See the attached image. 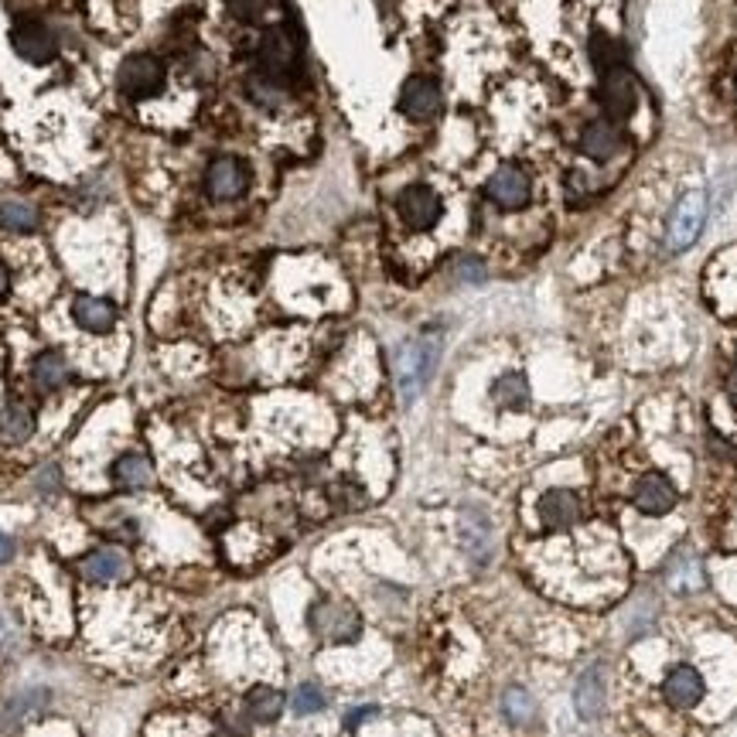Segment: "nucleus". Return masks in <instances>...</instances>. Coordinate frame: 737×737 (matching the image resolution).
Segmentation results:
<instances>
[{
  "label": "nucleus",
  "mask_w": 737,
  "mask_h": 737,
  "mask_svg": "<svg viewBox=\"0 0 737 737\" xmlns=\"http://www.w3.org/2000/svg\"><path fill=\"white\" fill-rule=\"evenodd\" d=\"M458 277L468 280V284H482V280H485L482 260H475V256H465V260L458 263Z\"/></svg>",
  "instance_id": "nucleus-31"
},
{
  "label": "nucleus",
  "mask_w": 737,
  "mask_h": 737,
  "mask_svg": "<svg viewBox=\"0 0 737 737\" xmlns=\"http://www.w3.org/2000/svg\"><path fill=\"white\" fill-rule=\"evenodd\" d=\"M662 693H666V700L673 703V707L693 710L703 697H707V683H703V676L693 666H676L673 673L666 676V683H662Z\"/></svg>",
  "instance_id": "nucleus-15"
},
{
  "label": "nucleus",
  "mask_w": 737,
  "mask_h": 737,
  "mask_svg": "<svg viewBox=\"0 0 737 737\" xmlns=\"http://www.w3.org/2000/svg\"><path fill=\"white\" fill-rule=\"evenodd\" d=\"M502 710H505V717H509L516 727H526V724H533V720H536V703L523 690V686H512V690H505Z\"/></svg>",
  "instance_id": "nucleus-26"
},
{
  "label": "nucleus",
  "mask_w": 737,
  "mask_h": 737,
  "mask_svg": "<svg viewBox=\"0 0 737 737\" xmlns=\"http://www.w3.org/2000/svg\"><path fill=\"white\" fill-rule=\"evenodd\" d=\"M82 577H86V581H96V584L123 581V577H130L127 553L117 550V546H99V550H93L86 560H82Z\"/></svg>",
  "instance_id": "nucleus-16"
},
{
  "label": "nucleus",
  "mask_w": 737,
  "mask_h": 737,
  "mask_svg": "<svg viewBox=\"0 0 737 737\" xmlns=\"http://www.w3.org/2000/svg\"><path fill=\"white\" fill-rule=\"evenodd\" d=\"M7 291H11V273L0 263V297H7Z\"/></svg>",
  "instance_id": "nucleus-35"
},
{
  "label": "nucleus",
  "mask_w": 737,
  "mask_h": 737,
  "mask_svg": "<svg viewBox=\"0 0 737 737\" xmlns=\"http://www.w3.org/2000/svg\"><path fill=\"white\" fill-rule=\"evenodd\" d=\"M396 212H400L403 226L413 229V233H430V229L441 222L444 202L434 188L417 181V185H407L400 192V198H396Z\"/></svg>",
  "instance_id": "nucleus-4"
},
{
  "label": "nucleus",
  "mask_w": 737,
  "mask_h": 737,
  "mask_svg": "<svg viewBox=\"0 0 737 737\" xmlns=\"http://www.w3.org/2000/svg\"><path fill=\"white\" fill-rule=\"evenodd\" d=\"M574 703H577V714H581L584 720L601 717V710H604V676L598 673V669H587V673L577 679Z\"/></svg>",
  "instance_id": "nucleus-23"
},
{
  "label": "nucleus",
  "mask_w": 737,
  "mask_h": 737,
  "mask_svg": "<svg viewBox=\"0 0 737 737\" xmlns=\"http://www.w3.org/2000/svg\"><path fill=\"white\" fill-rule=\"evenodd\" d=\"M72 321L82 331H89V335H110L117 328V304L106 301V297L76 294V301H72Z\"/></svg>",
  "instance_id": "nucleus-12"
},
{
  "label": "nucleus",
  "mask_w": 737,
  "mask_h": 737,
  "mask_svg": "<svg viewBox=\"0 0 737 737\" xmlns=\"http://www.w3.org/2000/svg\"><path fill=\"white\" fill-rule=\"evenodd\" d=\"M280 714H284V693L277 686H253L246 693V717L256 724H273Z\"/></svg>",
  "instance_id": "nucleus-20"
},
{
  "label": "nucleus",
  "mask_w": 737,
  "mask_h": 737,
  "mask_svg": "<svg viewBox=\"0 0 737 737\" xmlns=\"http://www.w3.org/2000/svg\"><path fill=\"white\" fill-rule=\"evenodd\" d=\"M485 195L492 198L499 209H523L529 202V178L523 168H516V164H505V168L495 171L492 178H488L485 185Z\"/></svg>",
  "instance_id": "nucleus-11"
},
{
  "label": "nucleus",
  "mask_w": 737,
  "mask_h": 737,
  "mask_svg": "<svg viewBox=\"0 0 737 737\" xmlns=\"http://www.w3.org/2000/svg\"><path fill=\"white\" fill-rule=\"evenodd\" d=\"M632 502H635V509L645 512V516H666V512L676 505V485L669 482L666 475L652 471V475H642L639 478Z\"/></svg>",
  "instance_id": "nucleus-13"
},
{
  "label": "nucleus",
  "mask_w": 737,
  "mask_h": 737,
  "mask_svg": "<svg viewBox=\"0 0 737 737\" xmlns=\"http://www.w3.org/2000/svg\"><path fill=\"white\" fill-rule=\"evenodd\" d=\"M11 45H14V52H18L21 59L31 62V65H48V62L55 59V52H59V45H55V35L41 21H21V24H14Z\"/></svg>",
  "instance_id": "nucleus-9"
},
{
  "label": "nucleus",
  "mask_w": 737,
  "mask_h": 737,
  "mask_svg": "<svg viewBox=\"0 0 737 737\" xmlns=\"http://www.w3.org/2000/svg\"><path fill=\"white\" fill-rule=\"evenodd\" d=\"M492 403L502 410H526L529 407V383L523 372H505L492 383Z\"/></svg>",
  "instance_id": "nucleus-21"
},
{
  "label": "nucleus",
  "mask_w": 737,
  "mask_h": 737,
  "mask_svg": "<svg viewBox=\"0 0 737 737\" xmlns=\"http://www.w3.org/2000/svg\"><path fill=\"white\" fill-rule=\"evenodd\" d=\"M72 369L69 362H65L62 352H41L35 359V366H31V379H35L38 389H45V393H52V389H62L69 383Z\"/></svg>",
  "instance_id": "nucleus-19"
},
{
  "label": "nucleus",
  "mask_w": 737,
  "mask_h": 737,
  "mask_svg": "<svg viewBox=\"0 0 737 737\" xmlns=\"http://www.w3.org/2000/svg\"><path fill=\"white\" fill-rule=\"evenodd\" d=\"M110 475H113V482H117L120 488H130V492H137V488L151 485L154 468H151V461H147L140 451H127V454H120V458L113 461Z\"/></svg>",
  "instance_id": "nucleus-18"
},
{
  "label": "nucleus",
  "mask_w": 737,
  "mask_h": 737,
  "mask_svg": "<svg viewBox=\"0 0 737 737\" xmlns=\"http://www.w3.org/2000/svg\"><path fill=\"white\" fill-rule=\"evenodd\" d=\"M591 62H594V69H598V76H604V72L625 65V52H621L604 31H594L591 35Z\"/></svg>",
  "instance_id": "nucleus-25"
},
{
  "label": "nucleus",
  "mask_w": 737,
  "mask_h": 737,
  "mask_svg": "<svg viewBox=\"0 0 737 737\" xmlns=\"http://www.w3.org/2000/svg\"><path fill=\"white\" fill-rule=\"evenodd\" d=\"M465 536H468V550L475 553V557H485L488 553V519L482 512L468 509L465 512Z\"/></svg>",
  "instance_id": "nucleus-27"
},
{
  "label": "nucleus",
  "mask_w": 737,
  "mask_h": 737,
  "mask_svg": "<svg viewBox=\"0 0 737 737\" xmlns=\"http://www.w3.org/2000/svg\"><path fill=\"white\" fill-rule=\"evenodd\" d=\"M164 82H168V72H164V62L154 59V55H130L117 69V89L130 103L161 96Z\"/></svg>",
  "instance_id": "nucleus-3"
},
{
  "label": "nucleus",
  "mask_w": 737,
  "mask_h": 737,
  "mask_svg": "<svg viewBox=\"0 0 737 737\" xmlns=\"http://www.w3.org/2000/svg\"><path fill=\"white\" fill-rule=\"evenodd\" d=\"M246 93H250L253 103H260V106H280V103H284V89H280L277 82L263 79L260 72H253V76H250V82H246Z\"/></svg>",
  "instance_id": "nucleus-28"
},
{
  "label": "nucleus",
  "mask_w": 737,
  "mask_h": 737,
  "mask_svg": "<svg viewBox=\"0 0 737 737\" xmlns=\"http://www.w3.org/2000/svg\"><path fill=\"white\" fill-rule=\"evenodd\" d=\"M59 485V468H45L38 475V488H55Z\"/></svg>",
  "instance_id": "nucleus-32"
},
{
  "label": "nucleus",
  "mask_w": 737,
  "mask_h": 737,
  "mask_svg": "<svg viewBox=\"0 0 737 737\" xmlns=\"http://www.w3.org/2000/svg\"><path fill=\"white\" fill-rule=\"evenodd\" d=\"M0 226L14 229V233H31V229H38V212L28 202L7 198V202H0Z\"/></svg>",
  "instance_id": "nucleus-24"
},
{
  "label": "nucleus",
  "mask_w": 737,
  "mask_h": 737,
  "mask_svg": "<svg viewBox=\"0 0 737 737\" xmlns=\"http://www.w3.org/2000/svg\"><path fill=\"white\" fill-rule=\"evenodd\" d=\"M536 512H540V523L546 529H567L581 519V499L570 488H550V492L540 495Z\"/></svg>",
  "instance_id": "nucleus-14"
},
{
  "label": "nucleus",
  "mask_w": 737,
  "mask_h": 737,
  "mask_svg": "<svg viewBox=\"0 0 737 737\" xmlns=\"http://www.w3.org/2000/svg\"><path fill=\"white\" fill-rule=\"evenodd\" d=\"M601 110L611 123H621L635 113L639 106V82H635L632 69L628 65H618V69L604 72L601 76Z\"/></svg>",
  "instance_id": "nucleus-7"
},
{
  "label": "nucleus",
  "mask_w": 737,
  "mask_h": 737,
  "mask_svg": "<svg viewBox=\"0 0 737 737\" xmlns=\"http://www.w3.org/2000/svg\"><path fill=\"white\" fill-rule=\"evenodd\" d=\"M31 434H35V413L24 407V403H7L0 410V441L24 444Z\"/></svg>",
  "instance_id": "nucleus-22"
},
{
  "label": "nucleus",
  "mask_w": 737,
  "mask_h": 737,
  "mask_svg": "<svg viewBox=\"0 0 737 737\" xmlns=\"http://www.w3.org/2000/svg\"><path fill=\"white\" fill-rule=\"evenodd\" d=\"M703 222H707V195L703 192H686L676 202L673 215H669V229H666V246L673 253H683L686 246L697 243Z\"/></svg>",
  "instance_id": "nucleus-5"
},
{
  "label": "nucleus",
  "mask_w": 737,
  "mask_h": 737,
  "mask_svg": "<svg viewBox=\"0 0 737 737\" xmlns=\"http://www.w3.org/2000/svg\"><path fill=\"white\" fill-rule=\"evenodd\" d=\"M437 359H441V338H413V342L400 345L396 352V383H400L403 400H413L420 396V389L430 383L437 369Z\"/></svg>",
  "instance_id": "nucleus-1"
},
{
  "label": "nucleus",
  "mask_w": 737,
  "mask_h": 737,
  "mask_svg": "<svg viewBox=\"0 0 737 737\" xmlns=\"http://www.w3.org/2000/svg\"><path fill=\"white\" fill-rule=\"evenodd\" d=\"M11 557H14V540H11V536L0 533V563H7Z\"/></svg>",
  "instance_id": "nucleus-33"
},
{
  "label": "nucleus",
  "mask_w": 737,
  "mask_h": 737,
  "mask_svg": "<svg viewBox=\"0 0 737 737\" xmlns=\"http://www.w3.org/2000/svg\"><path fill=\"white\" fill-rule=\"evenodd\" d=\"M291 703H294V714H301V717L321 714V710H325V693H321V686L304 683V686H297V690H294Z\"/></svg>",
  "instance_id": "nucleus-29"
},
{
  "label": "nucleus",
  "mask_w": 737,
  "mask_h": 737,
  "mask_svg": "<svg viewBox=\"0 0 737 737\" xmlns=\"http://www.w3.org/2000/svg\"><path fill=\"white\" fill-rule=\"evenodd\" d=\"M256 62H260V76L277 82L280 89L301 72V48H297L294 35L287 28H270L260 38L256 48Z\"/></svg>",
  "instance_id": "nucleus-2"
},
{
  "label": "nucleus",
  "mask_w": 737,
  "mask_h": 737,
  "mask_svg": "<svg viewBox=\"0 0 737 737\" xmlns=\"http://www.w3.org/2000/svg\"><path fill=\"white\" fill-rule=\"evenodd\" d=\"M308 621H311V632L325 642H355L362 628L355 608L345 601H318L311 608Z\"/></svg>",
  "instance_id": "nucleus-6"
},
{
  "label": "nucleus",
  "mask_w": 737,
  "mask_h": 737,
  "mask_svg": "<svg viewBox=\"0 0 737 737\" xmlns=\"http://www.w3.org/2000/svg\"><path fill=\"white\" fill-rule=\"evenodd\" d=\"M581 151L594 161H608L621 151V130L611 120H594L581 134Z\"/></svg>",
  "instance_id": "nucleus-17"
},
{
  "label": "nucleus",
  "mask_w": 737,
  "mask_h": 737,
  "mask_svg": "<svg viewBox=\"0 0 737 737\" xmlns=\"http://www.w3.org/2000/svg\"><path fill=\"white\" fill-rule=\"evenodd\" d=\"M205 185H209V195L219 198V202H233V198L246 195L250 188V164L239 161V157L226 154V157H215L205 171Z\"/></svg>",
  "instance_id": "nucleus-8"
},
{
  "label": "nucleus",
  "mask_w": 737,
  "mask_h": 737,
  "mask_svg": "<svg viewBox=\"0 0 737 737\" xmlns=\"http://www.w3.org/2000/svg\"><path fill=\"white\" fill-rule=\"evenodd\" d=\"M267 4H270V0H226L229 14L239 18V21H256L263 11H267Z\"/></svg>",
  "instance_id": "nucleus-30"
},
{
  "label": "nucleus",
  "mask_w": 737,
  "mask_h": 737,
  "mask_svg": "<svg viewBox=\"0 0 737 737\" xmlns=\"http://www.w3.org/2000/svg\"><path fill=\"white\" fill-rule=\"evenodd\" d=\"M734 89H737V76H734Z\"/></svg>",
  "instance_id": "nucleus-37"
},
{
  "label": "nucleus",
  "mask_w": 737,
  "mask_h": 737,
  "mask_svg": "<svg viewBox=\"0 0 737 737\" xmlns=\"http://www.w3.org/2000/svg\"><path fill=\"white\" fill-rule=\"evenodd\" d=\"M372 714H376V710H372V707H362V710H352V714H349V727H355V724H362V720H366V717H372Z\"/></svg>",
  "instance_id": "nucleus-34"
},
{
  "label": "nucleus",
  "mask_w": 737,
  "mask_h": 737,
  "mask_svg": "<svg viewBox=\"0 0 737 737\" xmlns=\"http://www.w3.org/2000/svg\"><path fill=\"white\" fill-rule=\"evenodd\" d=\"M441 82L430 79V76H413L403 82V93H400V110L407 113L410 120H430L441 113Z\"/></svg>",
  "instance_id": "nucleus-10"
},
{
  "label": "nucleus",
  "mask_w": 737,
  "mask_h": 737,
  "mask_svg": "<svg viewBox=\"0 0 737 737\" xmlns=\"http://www.w3.org/2000/svg\"><path fill=\"white\" fill-rule=\"evenodd\" d=\"M727 393H731V403H734V407H737V376L731 379V386H727Z\"/></svg>",
  "instance_id": "nucleus-36"
}]
</instances>
